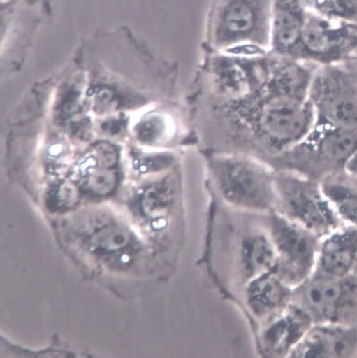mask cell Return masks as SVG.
I'll return each mask as SVG.
<instances>
[{"label":"cell","mask_w":357,"mask_h":358,"mask_svg":"<svg viewBox=\"0 0 357 358\" xmlns=\"http://www.w3.org/2000/svg\"><path fill=\"white\" fill-rule=\"evenodd\" d=\"M357 52V22L307 10L298 60L317 66L339 65Z\"/></svg>","instance_id":"8992f818"},{"label":"cell","mask_w":357,"mask_h":358,"mask_svg":"<svg viewBox=\"0 0 357 358\" xmlns=\"http://www.w3.org/2000/svg\"><path fill=\"white\" fill-rule=\"evenodd\" d=\"M272 236L277 276L293 290L314 273L321 237L284 215L274 217Z\"/></svg>","instance_id":"277c9868"},{"label":"cell","mask_w":357,"mask_h":358,"mask_svg":"<svg viewBox=\"0 0 357 358\" xmlns=\"http://www.w3.org/2000/svg\"><path fill=\"white\" fill-rule=\"evenodd\" d=\"M292 290L279 276L266 275L252 284L249 302L256 314H267L286 307L291 301Z\"/></svg>","instance_id":"4fadbf2b"},{"label":"cell","mask_w":357,"mask_h":358,"mask_svg":"<svg viewBox=\"0 0 357 358\" xmlns=\"http://www.w3.org/2000/svg\"><path fill=\"white\" fill-rule=\"evenodd\" d=\"M313 324L309 314L291 301L266 330V346L276 354H290Z\"/></svg>","instance_id":"7c38bea8"},{"label":"cell","mask_w":357,"mask_h":358,"mask_svg":"<svg viewBox=\"0 0 357 358\" xmlns=\"http://www.w3.org/2000/svg\"><path fill=\"white\" fill-rule=\"evenodd\" d=\"M356 258L357 227L342 224L321 238L314 273L329 277L347 275L352 273Z\"/></svg>","instance_id":"8fae6325"},{"label":"cell","mask_w":357,"mask_h":358,"mask_svg":"<svg viewBox=\"0 0 357 358\" xmlns=\"http://www.w3.org/2000/svg\"><path fill=\"white\" fill-rule=\"evenodd\" d=\"M274 185L284 216L320 237L344 224L329 204L319 180L291 173L277 178Z\"/></svg>","instance_id":"7a4b0ae2"},{"label":"cell","mask_w":357,"mask_h":358,"mask_svg":"<svg viewBox=\"0 0 357 358\" xmlns=\"http://www.w3.org/2000/svg\"><path fill=\"white\" fill-rule=\"evenodd\" d=\"M272 4V0H211L203 51L270 50Z\"/></svg>","instance_id":"6da1fadb"},{"label":"cell","mask_w":357,"mask_h":358,"mask_svg":"<svg viewBox=\"0 0 357 358\" xmlns=\"http://www.w3.org/2000/svg\"><path fill=\"white\" fill-rule=\"evenodd\" d=\"M352 273H354L357 275V258H356V260L355 265H354V267Z\"/></svg>","instance_id":"ac0fdd59"},{"label":"cell","mask_w":357,"mask_h":358,"mask_svg":"<svg viewBox=\"0 0 357 358\" xmlns=\"http://www.w3.org/2000/svg\"><path fill=\"white\" fill-rule=\"evenodd\" d=\"M344 172L353 179L357 180V149L345 166Z\"/></svg>","instance_id":"e0dca14e"},{"label":"cell","mask_w":357,"mask_h":358,"mask_svg":"<svg viewBox=\"0 0 357 358\" xmlns=\"http://www.w3.org/2000/svg\"><path fill=\"white\" fill-rule=\"evenodd\" d=\"M242 258L248 275L270 271L277 266L274 245L263 236L248 237L242 246Z\"/></svg>","instance_id":"9a60e30c"},{"label":"cell","mask_w":357,"mask_h":358,"mask_svg":"<svg viewBox=\"0 0 357 358\" xmlns=\"http://www.w3.org/2000/svg\"><path fill=\"white\" fill-rule=\"evenodd\" d=\"M291 301L304 308L314 323H344L357 310V275L343 277L313 274L293 290Z\"/></svg>","instance_id":"5b68a950"},{"label":"cell","mask_w":357,"mask_h":358,"mask_svg":"<svg viewBox=\"0 0 357 358\" xmlns=\"http://www.w3.org/2000/svg\"><path fill=\"white\" fill-rule=\"evenodd\" d=\"M215 176L226 200L254 208L268 206L273 195L272 180L258 165L240 159H221Z\"/></svg>","instance_id":"ba28073f"},{"label":"cell","mask_w":357,"mask_h":358,"mask_svg":"<svg viewBox=\"0 0 357 358\" xmlns=\"http://www.w3.org/2000/svg\"><path fill=\"white\" fill-rule=\"evenodd\" d=\"M309 101L316 123L357 134V85L338 65L315 70Z\"/></svg>","instance_id":"3957f363"},{"label":"cell","mask_w":357,"mask_h":358,"mask_svg":"<svg viewBox=\"0 0 357 358\" xmlns=\"http://www.w3.org/2000/svg\"><path fill=\"white\" fill-rule=\"evenodd\" d=\"M357 349V331L346 323H314L290 355L298 358H340Z\"/></svg>","instance_id":"9c48e42d"},{"label":"cell","mask_w":357,"mask_h":358,"mask_svg":"<svg viewBox=\"0 0 357 358\" xmlns=\"http://www.w3.org/2000/svg\"><path fill=\"white\" fill-rule=\"evenodd\" d=\"M306 9L328 18L357 22V0H302Z\"/></svg>","instance_id":"2e32d148"},{"label":"cell","mask_w":357,"mask_h":358,"mask_svg":"<svg viewBox=\"0 0 357 358\" xmlns=\"http://www.w3.org/2000/svg\"><path fill=\"white\" fill-rule=\"evenodd\" d=\"M307 13L302 0H272L270 51L298 60Z\"/></svg>","instance_id":"30bf717a"},{"label":"cell","mask_w":357,"mask_h":358,"mask_svg":"<svg viewBox=\"0 0 357 358\" xmlns=\"http://www.w3.org/2000/svg\"><path fill=\"white\" fill-rule=\"evenodd\" d=\"M321 189L337 217L344 224L357 227V188L329 176L321 182Z\"/></svg>","instance_id":"5bb4252c"},{"label":"cell","mask_w":357,"mask_h":358,"mask_svg":"<svg viewBox=\"0 0 357 358\" xmlns=\"http://www.w3.org/2000/svg\"><path fill=\"white\" fill-rule=\"evenodd\" d=\"M357 149V134L327 124L315 123L308 136L291 150L301 157L300 174L321 180L343 171ZM290 152V151H289Z\"/></svg>","instance_id":"52a82bcc"}]
</instances>
